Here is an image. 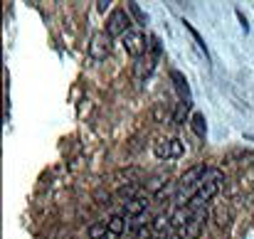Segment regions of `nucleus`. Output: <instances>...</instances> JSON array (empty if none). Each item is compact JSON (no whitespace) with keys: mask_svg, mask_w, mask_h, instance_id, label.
Wrapping results in <instances>:
<instances>
[{"mask_svg":"<svg viewBox=\"0 0 254 239\" xmlns=\"http://www.w3.org/2000/svg\"><path fill=\"white\" fill-rule=\"evenodd\" d=\"M121 47L126 50V55H131L133 59H141L146 55L148 45H146V32L141 30H128L124 37H121Z\"/></svg>","mask_w":254,"mask_h":239,"instance_id":"nucleus-1","label":"nucleus"},{"mask_svg":"<svg viewBox=\"0 0 254 239\" xmlns=\"http://www.w3.org/2000/svg\"><path fill=\"white\" fill-rule=\"evenodd\" d=\"M131 25H133V22H131L128 10L116 8L111 15H109V20H106V35H109V37H124L128 30H133Z\"/></svg>","mask_w":254,"mask_h":239,"instance_id":"nucleus-2","label":"nucleus"},{"mask_svg":"<svg viewBox=\"0 0 254 239\" xmlns=\"http://www.w3.org/2000/svg\"><path fill=\"white\" fill-rule=\"evenodd\" d=\"M109 52H111V37L106 32H94L89 39V57L94 62H104L109 57Z\"/></svg>","mask_w":254,"mask_h":239,"instance_id":"nucleus-3","label":"nucleus"},{"mask_svg":"<svg viewBox=\"0 0 254 239\" xmlns=\"http://www.w3.org/2000/svg\"><path fill=\"white\" fill-rule=\"evenodd\" d=\"M207 165L205 163H200V165H193V168H188L183 175H180V180H178V187H200L202 183H205V178H207Z\"/></svg>","mask_w":254,"mask_h":239,"instance_id":"nucleus-4","label":"nucleus"},{"mask_svg":"<svg viewBox=\"0 0 254 239\" xmlns=\"http://www.w3.org/2000/svg\"><path fill=\"white\" fill-rule=\"evenodd\" d=\"M148 195H143V197H136V200H128V202H124V217L126 220H136V217H141L143 212L148 210Z\"/></svg>","mask_w":254,"mask_h":239,"instance_id":"nucleus-5","label":"nucleus"},{"mask_svg":"<svg viewBox=\"0 0 254 239\" xmlns=\"http://www.w3.org/2000/svg\"><path fill=\"white\" fill-rule=\"evenodd\" d=\"M210 220V212H207V207H200L195 215H193V220L188 222V227H185V232H188V237L190 239H198L200 234H202V227H205V222Z\"/></svg>","mask_w":254,"mask_h":239,"instance_id":"nucleus-6","label":"nucleus"},{"mask_svg":"<svg viewBox=\"0 0 254 239\" xmlns=\"http://www.w3.org/2000/svg\"><path fill=\"white\" fill-rule=\"evenodd\" d=\"M193 210L190 207H178L173 215H170V227L173 229H180V227H188V222L193 220Z\"/></svg>","mask_w":254,"mask_h":239,"instance_id":"nucleus-7","label":"nucleus"},{"mask_svg":"<svg viewBox=\"0 0 254 239\" xmlns=\"http://www.w3.org/2000/svg\"><path fill=\"white\" fill-rule=\"evenodd\" d=\"M170 79H173V84H175L178 94L183 96V101H190V87H188V79L183 76V72L170 69Z\"/></svg>","mask_w":254,"mask_h":239,"instance_id":"nucleus-8","label":"nucleus"},{"mask_svg":"<svg viewBox=\"0 0 254 239\" xmlns=\"http://www.w3.org/2000/svg\"><path fill=\"white\" fill-rule=\"evenodd\" d=\"M106 227H109V234L119 237V234H124V232L128 229V222H126L124 215H111V217L106 220Z\"/></svg>","mask_w":254,"mask_h":239,"instance_id":"nucleus-9","label":"nucleus"},{"mask_svg":"<svg viewBox=\"0 0 254 239\" xmlns=\"http://www.w3.org/2000/svg\"><path fill=\"white\" fill-rule=\"evenodd\" d=\"M151 116H153V121L165 124V121H173V116H175V113L170 111V104H153Z\"/></svg>","mask_w":254,"mask_h":239,"instance_id":"nucleus-10","label":"nucleus"},{"mask_svg":"<svg viewBox=\"0 0 254 239\" xmlns=\"http://www.w3.org/2000/svg\"><path fill=\"white\" fill-rule=\"evenodd\" d=\"M190 129H193V133H195L198 138H205V133H207V124H205V113H200V111H195V113L190 116Z\"/></svg>","mask_w":254,"mask_h":239,"instance_id":"nucleus-11","label":"nucleus"},{"mask_svg":"<svg viewBox=\"0 0 254 239\" xmlns=\"http://www.w3.org/2000/svg\"><path fill=\"white\" fill-rule=\"evenodd\" d=\"M146 192H141V187L136 185V183H128V185H121L119 187V197L124 202H128V200H136V197H143Z\"/></svg>","mask_w":254,"mask_h":239,"instance_id":"nucleus-12","label":"nucleus"},{"mask_svg":"<svg viewBox=\"0 0 254 239\" xmlns=\"http://www.w3.org/2000/svg\"><path fill=\"white\" fill-rule=\"evenodd\" d=\"M156 59H146V57H141V59H136V79H146L151 72H153V64Z\"/></svg>","mask_w":254,"mask_h":239,"instance_id":"nucleus-13","label":"nucleus"},{"mask_svg":"<svg viewBox=\"0 0 254 239\" xmlns=\"http://www.w3.org/2000/svg\"><path fill=\"white\" fill-rule=\"evenodd\" d=\"M163 190H165V178H163V175H153V178L146 183V192H151V195H156V197H158Z\"/></svg>","mask_w":254,"mask_h":239,"instance_id":"nucleus-14","label":"nucleus"},{"mask_svg":"<svg viewBox=\"0 0 254 239\" xmlns=\"http://www.w3.org/2000/svg\"><path fill=\"white\" fill-rule=\"evenodd\" d=\"M106 232H109L106 222H91V224H89V229H87L89 239H104V237H106Z\"/></svg>","mask_w":254,"mask_h":239,"instance_id":"nucleus-15","label":"nucleus"},{"mask_svg":"<svg viewBox=\"0 0 254 239\" xmlns=\"http://www.w3.org/2000/svg\"><path fill=\"white\" fill-rule=\"evenodd\" d=\"M153 153H156L158 161H168V158H170V138L168 141H158L153 146Z\"/></svg>","mask_w":254,"mask_h":239,"instance_id":"nucleus-16","label":"nucleus"},{"mask_svg":"<svg viewBox=\"0 0 254 239\" xmlns=\"http://www.w3.org/2000/svg\"><path fill=\"white\" fill-rule=\"evenodd\" d=\"M190 101H180V104H175V116H173V124H183V118L190 113Z\"/></svg>","mask_w":254,"mask_h":239,"instance_id":"nucleus-17","label":"nucleus"},{"mask_svg":"<svg viewBox=\"0 0 254 239\" xmlns=\"http://www.w3.org/2000/svg\"><path fill=\"white\" fill-rule=\"evenodd\" d=\"M126 10H128V15H133V18H136V22H138V25H146V13L141 10V5H138V3H133V0H131V3H126Z\"/></svg>","mask_w":254,"mask_h":239,"instance_id":"nucleus-18","label":"nucleus"},{"mask_svg":"<svg viewBox=\"0 0 254 239\" xmlns=\"http://www.w3.org/2000/svg\"><path fill=\"white\" fill-rule=\"evenodd\" d=\"M168 227H170V217H165V215H158V217L153 220V224H151V229H153L156 234H165Z\"/></svg>","mask_w":254,"mask_h":239,"instance_id":"nucleus-19","label":"nucleus"},{"mask_svg":"<svg viewBox=\"0 0 254 239\" xmlns=\"http://www.w3.org/2000/svg\"><path fill=\"white\" fill-rule=\"evenodd\" d=\"M185 30H188V32L193 35V39H195V45L200 47V52L205 55V59H210V55H207V47H205V42H202V37H200V32H198V30H195V27H193L190 22H185Z\"/></svg>","mask_w":254,"mask_h":239,"instance_id":"nucleus-20","label":"nucleus"},{"mask_svg":"<svg viewBox=\"0 0 254 239\" xmlns=\"http://www.w3.org/2000/svg\"><path fill=\"white\" fill-rule=\"evenodd\" d=\"M183 153H185V146H183V141L170 138V158H180Z\"/></svg>","mask_w":254,"mask_h":239,"instance_id":"nucleus-21","label":"nucleus"},{"mask_svg":"<svg viewBox=\"0 0 254 239\" xmlns=\"http://www.w3.org/2000/svg\"><path fill=\"white\" fill-rule=\"evenodd\" d=\"M148 42H151V45H148V50H151L153 59H158V57H161V52H163V50H161V39H158V37L153 35V37L148 39Z\"/></svg>","mask_w":254,"mask_h":239,"instance_id":"nucleus-22","label":"nucleus"},{"mask_svg":"<svg viewBox=\"0 0 254 239\" xmlns=\"http://www.w3.org/2000/svg\"><path fill=\"white\" fill-rule=\"evenodd\" d=\"M235 15H237V20H239V25H242V30L247 32V30H249V22H247V18H244V13H242V10L237 8V10H235Z\"/></svg>","mask_w":254,"mask_h":239,"instance_id":"nucleus-23","label":"nucleus"},{"mask_svg":"<svg viewBox=\"0 0 254 239\" xmlns=\"http://www.w3.org/2000/svg\"><path fill=\"white\" fill-rule=\"evenodd\" d=\"M109 5H111V3H109V0H99V3H96V8H99L101 13H104V10H106Z\"/></svg>","mask_w":254,"mask_h":239,"instance_id":"nucleus-24","label":"nucleus"},{"mask_svg":"<svg viewBox=\"0 0 254 239\" xmlns=\"http://www.w3.org/2000/svg\"><path fill=\"white\" fill-rule=\"evenodd\" d=\"M168 239H183V237H180V234H178V232H173V234H170V237H168Z\"/></svg>","mask_w":254,"mask_h":239,"instance_id":"nucleus-25","label":"nucleus"}]
</instances>
